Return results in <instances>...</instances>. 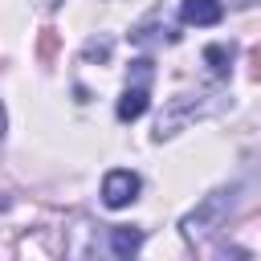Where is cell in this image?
Instances as JSON below:
<instances>
[{"label":"cell","instance_id":"6da1fadb","mask_svg":"<svg viewBox=\"0 0 261 261\" xmlns=\"http://www.w3.org/2000/svg\"><path fill=\"white\" fill-rule=\"evenodd\" d=\"M237 184H228V188H216V192H208L184 220H179V228H184V237L188 241H204L208 232H216L224 220H228V212L237 208Z\"/></svg>","mask_w":261,"mask_h":261},{"label":"cell","instance_id":"7a4b0ae2","mask_svg":"<svg viewBox=\"0 0 261 261\" xmlns=\"http://www.w3.org/2000/svg\"><path fill=\"white\" fill-rule=\"evenodd\" d=\"M220 106V94H184V98H171L167 102V110L159 114V122H155V139L163 143V139H171V135H179L188 122H196V118H204V114H212Z\"/></svg>","mask_w":261,"mask_h":261},{"label":"cell","instance_id":"3957f363","mask_svg":"<svg viewBox=\"0 0 261 261\" xmlns=\"http://www.w3.org/2000/svg\"><path fill=\"white\" fill-rule=\"evenodd\" d=\"M135 196H139V175H135V171L114 167V171L102 175V204H106V208H126Z\"/></svg>","mask_w":261,"mask_h":261},{"label":"cell","instance_id":"277c9868","mask_svg":"<svg viewBox=\"0 0 261 261\" xmlns=\"http://www.w3.org/2000/svg\"><path fill=\"white\" fill-rule=\"evenodd\" d=\"M179 16H184V24L212 29V24L224 20V4H220V0H184V4H179Z\"/></svg>","mask_w":261,"mask_h":261},{"label":"cell","instance_id":"5b68a950","mask_svg":"<svg viewBox=\"0 0 261 261\" xmlns=\"http://www.w3.org/2000/svg\"><path fill=\"white\" fill-rule=\"evenodd\" d=\"M147 106H151L147 86H143V82H139V86H126V90H122V98H118V118H122V122H135V118H143V114H147Z\"/></svg>","mask_w":261,"mask_h":261},{"label":"cell","instance_id":"8992f818","mask_svg":"<svg viewBox=\"0 0 261 261\" xmlns=\"http://www.w3.org/2000/svg\"><path fill=\"white\" fill-rule=\"evenodd\" d=\"M139 245H143V228H135V224L110 228V253H114V257H135Z\"/></svg>","mask_w":261,"mask_h":261},{"label":"cell","instance_id":"52a82bcc","mask_svg":"<svg viewBox=\"0 0 261 261\" xmlns=\"http://www.w3.org/2000/svg\"><path fill=\"white\" fill-rule=\"evenodd\" d=\"M204 61L212 65L216 77H228V69H232V49H228V45H208V49H204Z\"/></svg>","mask_w":261,"mask_h":261},{"label":"cell","instance_id":"ba28073f","mask_svg":"<svg viewBox=\"0 0 261 261\" xmlns=\"http://www.w3.org/2000/svg\"><path fill=\"white\" fill-rule=\"evenodd\" d=\"M0 139H4V106H0Z\"/></svg>","mask_w":261,"mask_h":261}]
</instances>
